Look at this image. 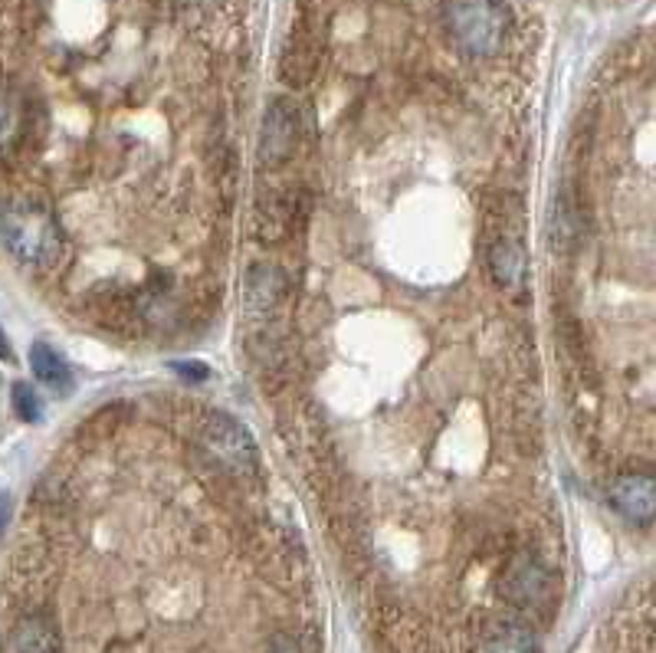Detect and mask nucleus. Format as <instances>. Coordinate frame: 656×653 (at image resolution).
<instances>
[{"label":"nucleus","mask_w":656,"mask_h":653,"mask_svg":"<svg viewBox=\"0 0 656 653\" xmlns=\"http://www.w3.org/2000/svg\"><path fill=\"white\" fill-rule=\"evenodd\" d=\"M0 224H4V237L8 247L24 260V263H53L60 253V227L57 217L50 214V207L44 201L34 198H14L0 211Z\"/></svg>","instance_id":"nucleus-1"},{"label":"nucleus","mask_w":656,"mask_h":653,"mask_svg":"<svg viewBox=\"0 0 656 653\" xmlns=\"http://www.w3.org/2000/svg\"><path fill=\"white\" fill-rule=\"evenodd\" d=\"M443 24L450 40L469 54V57H492L499 54L505 31H509V11L505 0H446Z\"/></svg>","instance_id":"nucleus-2"},{"label":"nucleus","mask_w":656,"mask_h":653,"mask_svg":"<svg viewBox=\"0 0 656 653\" xmlns=\"http://www.w3.org/2000/svg\"><path fill=\"white\" fill-rule=\"evenodd\" d=\"M201 443H204L207 456H211L220 470H227V473H234V476H250V473H257V466H260V453H257L253 437L247 434V427H240V424H237L234 417H227V414H214V417L204 424Z\"/></svg>","instance_id":"nucleus-3"},{"label":"nucleus","mask_w":656,"mask_h":653,"mask_svg":"<svg viewBox=\"0 0 656 653\" xmlns=\"http://www.w3.org/2000/svg\"><path fill=\"white\" fill-rule=\"evenodd\" d=\"M505 597L522 610H548L554 601V578L535 555H518L502 578Z\"/></svg>","instance_id":"nucleus-4"},{"label":"nucleus","mask_w":656,"mask_h":653,"mask_svg":"<svg viewBox=\"0 0 656 653\" xmlns=\"http://www.w3.org/2000/svg\"><path fill=\"white\" fill-rule=\"evenodd\" d=\"M296 139H299V119H296L293 103H286V99L270 103V109L263 116V129H260V162L266 168L286 165L296 152Z\"/></svg>","instance_id":"nucleus-5"},{"label":"nucleus","mask_w":656,"mask_h":653,"mask_svg":"<svg viewBox=\"0 0 656 653\" xmlns=\"http://www.w3.org/2000/svg\"><path fill=\"white\" fill-rule=\"evenodd\" d=\"M610 506L630 519V522H649L653 512H656V486L649 476L643 473H630V476H620L613 486H610Z\"/></svg>","instance_id":"nucleus-6"},{"label":"nucleus","mask_w":656,"mask_h":653,"mask_svg":"<svg viewBox=\"0 0 656 653\" xmlns=\"http://www.w3.org/2000/svg\"><path fill=\"white\" fill-rule=\"evenodd\" d=\"M489 273L502 289H518L525 280V247L515 237H499L489 247Z\"/></svg>","instance_id":"nucleus-7"},{"label":"nucleus","mask_w":656,"mask_h":653,"mask_svg":"<svg viewBox=\"0 0 656 653\" xmlns=\"http://www.w3.org/2000/svg\"><path fill=\"white\" fill-rule=\"evenodd\" d=\"M283 299V273L273 263H257L247 273V306L250 312H273Z\"/></svg>","instance_id":"nucleus-8"},{"label":"nucleus","mask_w":656,"mask_h":653,"mask_svg":"<svg viewBox=\"0 0 656 653\" xmlns=\"http://www.w3.org/2000/svg\"><path fill=\"white\" fill-rule=\"evenodd\" d=\"M60 630L47 617H24L11 633V653H60Z\"/></svg>","instance_id":"nucleus-9"},{"label":"nucleus","mask_w":656,"mask_h":653,"mask_svg":"<svg viewBox=\"0 0 656 653\" xmlns=\"http://www.w3.org/2000/svg\"><path fill=\"white\" fill-rule=\"evenodd\" d=\"M31 365H34V375H37V381L40 384H47V388H53V391H70V368H67V361L50 348V345H44V342H37L34 348H31Z\"/></svg>","instance_id":"nucleus-10"},{"label":"nucleus","mask_w":656,"mask_h":653,"mask_svg":"<svg viewBox=\"0 0 656 653\" xmlns=\"http://www.w3.org/2000/svg\"><path fill=\"white\" fill-rule=\"evenodd\" d=\"M479 653H538V643L525 627H499L482 640Z\"/></svg>","instance_id":"nucleus-11"},{"label":"nucleus","mask_w":656,"mask_h":653,"mask_svg":"<svg viewBox=\"0 0 656 653\" xmlns=\"http://www.w3.org/2000/svg\"><path fill=\"white\" fill-rule=\"evenodd\" d=\"M21 132H24V112L8 90H0V152L11 149L21 139Z\"/></svg>","instance_id":"nucleus-12"},{"label":"nucleus","mask_w":656,"mask_h":653,"mask_svg":"<svg viewBox=\"0 0 656 653\" xmlns=\"http://www.w3.org/2000/svg\"><path fill=\"white\" fill-rule=\"evenodd\" d=\"M14 411L24 417V420H37L40 417V401H37V394H34V388L31 384H14Z\"/></svg>","instance_id":"nucleus-13"},{"label":"nucleus","mask_w":656,"mask_h":653,"mask_svg":"<svg viewBox=\"0 0 656 653\" xmlns=\"http://www.w3.org/2000/svg\"><path fill=\"white\" fill-rule=\"evenodd\" d=\"M0 358H4V361H11V358H14V352H11V342H8L4 329H0Z\"/></svg>","instance_id":"nucleus-14"},{"label":"nucleus","mask_w":656,"mask_h":653,"mask_svg":"<svg viewBox=\"0 0 656 653\" xmlns=\"http://www.w3.org/2000/svg\"><path fill=\"white\" fill-rule=\"evenodd\" d=\"M8 522V499H0V525Z\"/></svg>","instance_id":"nucleus-15"}]
</instances>
